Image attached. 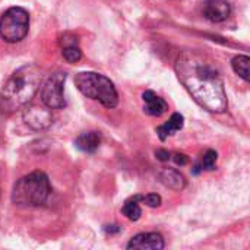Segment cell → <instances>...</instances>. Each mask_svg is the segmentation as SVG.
Here are the masks:
<instances>
[{
  "instance_id": "cell-1",
  "label": "cell",
  "mask_w": 250,
  "mask_h": 250,
  "mask_svg": "<svg viewBox=\"0 0 250 250\" xmlns=\"http://www.w3.org/2000/svg\"><path fill=\"white\" fill-rule=\"evenodd\" d=\"M176 73L192 98L211 113L227 108L224 82L217 66L198 51H185L176 62Z\"/></svg>"
},
{
  "instance_id": "cell-2",
  "label": "cell",
  "mask_w": 250,
  "mask_h": 250,
  "mask_svg": "<svg viewBox=\"0 0 250 250\" xmlns=\"http://www.w3.org/2000/svg\"><path fill=\"white\" fill-rule=\"evenodd\" d=\"M41 83V72L35 64H25L15 70L0 91V110L10 114L25 107L37 94Z\"/></svg>"
},
{
  "instance_id": "cell-3",
  "label": "cell",
  "mask_w": 250,
  "mask_h": 250,
  "mask_svg": "<svg viewBox=\"0 0 250 250\" xmlns=\"http://www.w3.org/2000/svg\"><path fill=\"white\" fill-rule=\"evenodd\" d=\"M50 195V182L42 171H32L21 177L12 190V202L18 207L34 208L42 205Z\"/></svg>"
},
{
  "instance_id": "cell-4",
  "label": "cell",
  "mask_w": 250,
  "mask_h": 250,
  "mask_svg": "<svg viewBox=\"0 0 250 250\" xmlns=\"http://www.w3.org/2000/svg\"><path fill=\"white\" fill-rule=\"evenodd\" d=\"M75 85L85 97L100 101L107 108H114L119 104L114 83L101 73L81 72L75 76Z\"/></svg>"
},
{
  "instance_id": "cell-5",
  "label": "cell",
  "mask_w": 250,
  "mask_h": 250,
  "mask_svg": "<svg viewBox=\"0 0 250 250\" xmlns=\"http://www.w3.org/2000/svg\"><path fill=\"white\" fill-rule=\"evenodd\" d=\"M29 29V15L22 7H10L0 18V37L6 42H19Z\"/></svg>"
},
{
  "instance_id": "cell-6",
  "label": "cell",
  "mask_w": 250,
  "mask_h": 250,
  "mask_svg": "<svg viewBox=\"0 0 250 250\" xmlns=\"http://www.w3.org/2000/svg\"><path fill=\"white\" fill-rule=\"evenodd\" d=\"M64 82H66V75L62 72L51 75L45 81L41 89V103L47 105L50 110H59L66 105Z\"/></svg>"
},
{
  "instance_id": "cell-7",
  "label": "cell",
  "mask_w": 250,
  "mask_h": 250,
  "mask_svg": "<svg viewBox=\"0 0 250 250\" xmlns=\"http://www.w3.org/2000/svg\"><path fill=\"white\" fill-rule=\"evenodd\" d=\"M23 122L26 126H29L34 130H42L47 129L53 122V114L50 108L44 104H31L25 107L23 110Z\"/></svg>"
},
{
  "instance_id": "cell-8",
  "label": "cell",
  "mask_w": 250,
  "mask_h": 250,
  "mask_svg": "<svg viewBox=\"0 0 250 250\" xmlns=\"http://www.w3.org/2000/svg\"><path fill=\"white\" fill-rule=\"evenodd\" d=\"M204 16L211 22H223L231 13V6L227 0H207L204 3Z\"/></svg>"
},
{
  "instance_id": "cell-9",
  "label": "cell",
  "mask_w": 250,
  "mask_h": 250,
  "mask_svg": "<svg viewBox=\"0 0 250 250\" xmlns=\"http://www.w3.org/2000/svg\"><path fill=\"white\" fill-rule=\"evenodd\" d=\"M127 249L161 250L164 249V239L158 233H142L130 239Z\"/></svg>"
},
{
  "instance_id": "cell-10",
  "label": "cell",
  "mask_w": 250,
  "mask_h": 250,
  "mask_svg": "<svg viewBox=\"0 0 250 250\" xmlns=\"http://www.w3.org/2000/svg\"><path fill=\"white\" fill-rule=\"evenodd\" d=\"M60 47H62V54L66 62L69 63H76L82 57V51L79 48V41L78 37L73 34H63L60 38Z\"/></svg>"
},
{
  "instance_id": "cell-11",
  "label": "cell",
  "mask_w": 250,
  "mask_h": 250,
  "mask_svg": "<svg viewBox=\"0 0 250 250\" xmlns=\"http://www.w3.org/2000/svg\"><path fill=\"white\" fill-rule=\"evenodd\" d=\"M144 111L149 116H155V117H160L163 116L167 110H168V104L164 101V98L158 97L154 91H145L144 95Z\"/></svg>"
},
{
  "instance_id": "cell-12",
  "label": "cell",
  "mask_w": 250,
  "mask_h": 250,
  "mask_svg": "<svg viewBox=\"0 0 250 250\" xmlns=\"http://www.w3.org/2000/svg\"><path fill=\"white\" fill-rule=\"evenodd\" d=\"M160 180L164 186L170 188V189H174V190H182L185 186H186V179L185 176L174 170V168H164L161 173H160Z\"/></svg>"
},
{
  "instance_id": "cell-13",
  "label": "cell",
  "mask_w": 250,
  "mask_h": 250,
  "mask_svg": "<svg viewBox=\"0 0 250 250\" xmlns=\"http://www.w3.org/2000/svg\"><path fill=\"white\" fill-rule=\"evenodd\" d=\"M100 142H101V136L98 132H85L76 138L75 145L78 149L83 152H94L100 146Z\"/></svg>"
},
{
  "instance_id": "cell-14",
  "label": "cell",
  "mask_w": 250,
  "mask_h": 250,
  "mask_svg": "<svg viewBox=\"0 0 250 250\" xmlns=\"http://www.w3.org/2000/svg\"><path fill=\"white\" fill-rule=\"evenodd\" d=\"M183 125H185L183 116L179 114V113H174V114L168 119L167 123H164L163 126L157 127V133H158V136H160L161 141H166L170 135H174L176 132H179V130L183 127Z\"/></svg>"
},
{
  "instance_id": "cell-15",
  "label": "cell",
  "mask_w": 250,
  "mask_h": 250,
  "mask_svg": "<svg viewBox=\"0 0 250 250\" xmlns=\"http://www.w3.org/2000/svg\"><path fill=\"white\" fill-rule=\"evenodd\" d=\"M122 212L127 220L138 221L142 215V209L139 207V196H133L129 201H126L123 208H122Z\"/></svg>"
},
{
  "instance_id": "cell-16",
  "label": "cell",
  "mask_w": 250,
  "mask_h": 250,
  "mask_svg": "<svg viewBox=\"0 0 250 250\" xmlns=\"http://www.w3.org/2000/svg\"><path fill=\"white\" fill-rule=\"evenodd\" d=\"M249 64H250V59L248 56H236L231 62V66L234 69V72L243 78L246 82L249 81Z\"/></svg>"
},
{
  "instance_id": "cell-17",
  "label": "cell",
  "mask_w": 250,
  "mask_h": 250,
  "mask_svg": "<svg viewBox=\"0 0 250 250\" xmlns=\"http://www.w3.org/2000/svg\"><path fill=\"white\" fill-rule=\"evenodd\" d=\"M217 152L209 149L204 154L202 157V163H201V168L202 170H214L215 168V163H217Z\"/></svg>"
},
{
  "instance_id": "cell-18",
  "label": "cell",
  "mask_w": 250,
  "mask_h": 250,
  "mask_svg": "<svg viewBox=\"0 0 250 250\" xmlns=\"http://www.w3.org/2000/svg\"><path fill=\"white\" fill-rule=\"evenodd\" d=\"M139 202H144L149 208H157L161 205V196L157 193H149L146 196H139Z\"/></svg>"
},
{
  "instance_id": "cell-19",
  "label": "cell",
  "mask_w": 250,
  "mask_h": 250,
  "mask_svg": "<svg viewBox=\"0 0 250 250\" xmlns=\"http://www.w3.org/2000/svg\"><path fill=\"white\" fill-rule=\"evenodd\" d=\"M174 161L177 166H186L189 160L185 154H174Z\"/></svg>"
},
{
  "instance_id": "cell-20",
  "label": "cell",
  "mask_w": 250,
  "mask_h": 250,
  "mask_svg": "<svg viewBox=\"0 0 250 250\" xmlns=\"http://www.w3.org/2000/svg\"><path fill=\"white\" fill-rule=\"evenodd\" d=\"M155 157L158 160H161V161H168L170 160V152H167L164 149H158V151H155Z\"/></svg>"
},
{
  "instance_id": "cell-21",
  "label": "cell",
  "mask_w": 250,
  "mask_h": 250,
  "mask_svg": "<svg viewBox=\"0 0 250 250\" xmlns=\"http://www.w3.org/2000/svg\"><path fill=\"white\" fill-rule=\"evenodd\" d=\"M105 231L107 233H114V231H120V229L117 226H107L105 227Z\"/></svg>"
}]
</instances>
